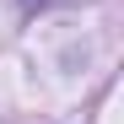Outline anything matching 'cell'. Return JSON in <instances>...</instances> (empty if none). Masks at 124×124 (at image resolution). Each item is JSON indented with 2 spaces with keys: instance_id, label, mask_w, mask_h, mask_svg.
I'll return each mask as SVG.
<instances>
[]
</instances>
